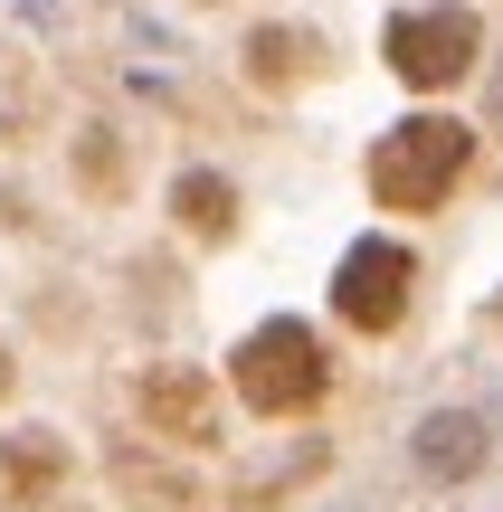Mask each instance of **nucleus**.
Wrapping results in <instances>:
<instances>
[{"label":"nucleus","instance_id":"nucleus-8","mask_svg":"<svg viewBox=\"0 0 503 512\" xmlns=\"http://www.w3.org/2000/svg\"><path fill=\"white\" fill-rule=\"evenodd\" d=\"M418 465H428V475H475V465H485V418H466V408L428 418L418 427Z\"/></svg>","mask_w":503,"mask_h":512},{"label":"nucleus","instance_id":"nucleus-10","mask_svg":"<svg viewBox=\"0 0 503 512\" xmlns=\"http://www.w3.org/2000/svg\"><path fill=\"white\" fill-rule=\"evenodd\" d=\"M10 380H19V361H10V351H0V399H10Z\"/></svg>","mask_w":503,"mask_h":512},{"label":"nucleus","instance_id":"nucleus-5","mask_svg":"<svg viewBox=\"0 0 503 512\" xmlns=\"http://www.w3.org/2000/svg\"><path fill=\"white\" fill-rule=\"evenodd\" d=\"M143 427H162V437H181V446H209L219 437V380L190 370V361L143 370Z\"/></svg>","mask_w":503,"mask_h":512},{"label":"nucleus","instance_id":"nucleus-7","mask_svg":"<svg viewBox=\"0 0 503 512\" xmlns=\"http://www.w3.org/2000/svg\"><path fill=\"white\" fill-rule=\"evenodd\" d=\"M171 209H181V228H190L200 247L238 238V190H228L219 171H181V190H171Z\"/></svg>","mask_w":503,"mask_h":512},{"label":"nucleus","instance_id":"nucleus-3","mask_svg":"<svg viewBox=\"0 0 503 512\" xmlns=\"http://www.w3.org/2000/svg\"><path fill=\"white\" fill-rule=\"evenodd\" d=\"M380 48H390L399 86L437 95V86H456V76H475V57H485V19L456 10V0H437V10H399Z\"/></svg>","mask_w":503,"mask_h":512},{"label":"nucleus","instance_id":"nucleus-1","mask_svg":"<svg viewBox=\"0 0 503 512\" xmlns=\"http://www.w3.org/2000/svg\"><path fill=\"white\" fill-rule=\"evenodd\" d=\"M475 133L456 114H409L371 143V200L380 209H447V190L466 181Z\"/></svg>","mask_w":503,"mask_h":512},{"label":"nucleus","instance_id":"nucleus-6","mask_svg":"<svg viewBox=\"0 0 503 512\" xmlns=\"http://www.w3.org/2000/svg\"><path fill=\"white\" fill-rule=\"evenodd\" d=\"M57 484H67V437H48V427H19V437H0V503H10V512L48 503Z\"/></svg>","mask_w":503,"mask_h":512},{"label":"nucleus","instance_id":"nucleus-9","mask_svg":"<svg viewBox=\"0 0 503 512\" xmlns=\"http://www.w3.org/2000/svg\"><path fill=\"white\" fill-rule=\"evenodd\" d=\"M304 67H314V38H304V29H257V38H247V76H257L266 95H285Z\"/></svg>","mask_w":503,"mask_h":512},{"label":"nucleus","instance_id":"nucleus-2","mask_svg":"<svg viewBox=\"0 0 503 512\" xmlns=\"http://www.w3.org/2000/svg\"><path fill=\"white\" fill-rule=\"evenodd\" d=\"M228 380H238V399L257 408V418H304V408H323V389H333V361H323L314 323L276 313V323H257V332L238 342Z\"/></svg>","mask_w":503,"mask_h":512},{"label":"nucleus","instance_id":"nucleus-4","mask_svg":"<svg viewBox=\"0 0 503 512\" xmlns=\"http://www.w3.org/2000/svg\"><path fill=\"white\" fill-rule=\"evenodd\" d=\"M409 247H390V238H361L352 256H342V275H333V313L352 332H399V313H409Z\"/></svg>","mask_w":503,"mask_h":512}]
</instances>
